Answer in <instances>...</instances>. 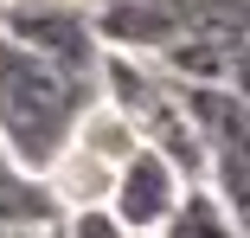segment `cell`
<instances>
[{"label":"cell","instance_id":"1","mask_svg":"<svg viewBox=\"0 0 250 238\" xmlns=\"http://www.w3.org/2000/svg\"><path fill=\"white\" fill-rule=\"evenodd\" d=\"M90 97H96V77L64 71L0 32V148L13 161L45 174L52 155L71 142L77 116L90 110Z\"/></svg>","mask_w":250,"mask_h":238},{"label":"cell","instance_id":"2","mask_svg":"<svg viewBox=\"0 0 250 238\" xmlns=\"http://www.w3.org/2000/svg\"><path fill=\"white\" fill-rule=\"evenodd\" d=\"M0 32L64 71H83V77H96V58H103L83 0H0Z\"/></svg>","mask_w":250,"mask_h":238},{"label":"cell","instance_id":"3","mask_svg":"<svg viewBox=\"0 0 250 238\" xmlns=\"http://www.w3.org/2000/svg\"><path fill=\"white\" fill-rule=\"evenodd\" d=\"M186 187H192V180H180V167H173L167 155H154L147 142H135V148L122 155V167L109 174L103 206L122 219V232L154 238V232H161V219L180 206V193H186Z\"/></svg>","mask_w":250,"mask_h":238},{"label":"cell","instance_id":"4","mask_svg":"<svg viewBox=\"0 0 250 238\" xmlns=\"http://www.w3.org/2000/svg\"><path fill=\"white\" fill-rule=\"evenodd\" d=\"M192 7L199 0H83L96 45L103 52H128V58H161L186 32Z\"/></svg>","mask_w":250,"mask_h":238},{"label":"cell","instance_id":"5","mask_svg":"<svg viewBox=\"0 0 250 238\" xmlns=\"http://www.w3.org/2000/svg\"><path fill=\"white\" fill-rule=\"evenodd\" d=\"M173 97H180L186 129L206 142V155L231 148V142H250V97H244V84H173Z\"/></svg>","mask_w":250,"mask_h":238},{"label":"cell","instance_id":"6","mask_svg":"<svg viewBox=\"0 0 250 238\" xmlns=\"http://www.w3.org/2000/svg\"><path fill=\"white\" fill-rule=\"evenodd\" d=\"M52 219H58V200L45 187V174H32L26 161L0 148V232H45Z\"/></svg>","mask_w":250,"mask_h":238},{"label":"cell","instance_id":"7","mask_svg":"<svg viewBox=\"0 0 250 238\" xmlns=\"http://www.w3.org/2000/svg\"><path fill=\"white\" fill-rule=\"evenodd\" d=\"M154 238H250V225L212 193L206 180H192L186 193H180V206L161 219V232Z\"/></svg>","mask_w":250,"mask_h":238},{"label":"cell","instance_id":"8","mask_svg":"<svg viewBox=\"0 0 250 238\" xmlns=\"http://www.w3.org/2000/svg\"><path fill=\"white\" fill-rule=\"evenodd\" d=\"M52 225H58V238H135V232H122V219L109 206H71Z\"/></svg>","mask_w":250,"mask_h":238},{"label":"cell","instance_id":"9","mask_svg":"<svg viewBox=\"0 0 250 238\" xmlns=\"http://www.w3.org/2000/svg\"><path fill=\"white\" fill-rule=\"evenodd\" d=\"M0 238H39V232H0Z\"/></svg>","mask_w":250,"mask_h":238},{"label":"cell","instance_id":"10","mask_svg":"<svg viewBox=\"0 0 250 238\" xmlns=\"http://www.w3.org/2000/svg\"><path fill=\"white\" fill-rule=\"evenodd\" d=\"M39 238H58V225H45V232H39Z\"/></svg>","mask_w":250,"mask_h":238}]
</instances>
